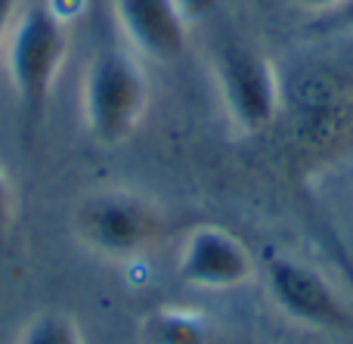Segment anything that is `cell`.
Segmentation results:
<instances>
[{"label":"cell","mask_w":353,"mask_h":344,"mask_svg":"<svg viewBox=\"0 0 353 344\" xmlns=\"http://www.w3.org/2000/svg\"><path fill=\"white\" fill-rule=\"evenodd\" d=\"M263 283H267L273 304L298 326L319 329V332H347V329H353V314L344 295L313 264L285 258V254H273L263 264Z\"/></svg>","instance_id":"5"},{"label":"cell","mask_w":353,"mask_h":344,"mask_svg":"<svg viewBox=\"0 0 353 344\" xmlns=\"http://www.w3.org/2000/svg\"><path fill=\"white\" fill-rule=\"evenodd\" d=\"M214 87L230 124L242 134L270 128L282 105L279 68L245 43H220L211 62Z\"/></svg>","instance_id":"4"},{"label":"cell","mask_w":353,"mask_h":344,"mask_svg":"<svg viewBox=\"0 0 353 344\" xmlns=\"http://www.w3.org/2000/svg\"><path fill=\"white\" fill-rule=\"evenodd\" d=\"M257 273L248 245L217 223H199L180 242L176 252V279L189 289L230 292L242 289Z\"/></svg>","instance_id":"6"},{"label":"cell","mask_w":353,"mask_h":344,"mask_svg":"<svg viewBox=\"0 0 353 344\" xmlns=\"http://www.w3.org/2000/svg\"><path fill=\"white\" fill-rule=\"evenodd\" d=\"M152 103V84L140 56L128 47H99L81 81V118L97 146L115 149L140 130Z\"/></svg>","instance_id":"2"},{"label":"cell","mask_w":353,"mask_h":344,"mask_svg":"<svg viewBox=\"0 0 353 344\" xmlns=\"http://www.w3.org/2000/svg\"><path fill=\"white\" fill-rule=\"evenodd\" d=\"M12 223H16V186H12L6 168L0 165V242L10 236Z\"/></svg>","instance_id":"10"},{"label":"cell","mask_w":353,"mask_h":344,"mask_svg":"<svg viewBox=\"0 0 353 344\" xmlns=\"http://www.w3.org/2000/svg\"><path fill=\"white\" fill-rule=\"evenodd\" d=\"M298 3L310 12H335L338 6H344L347 0H298Z\"/></svg>","instance_id":"12"},{"label":"cell","mask_w":353,"mask_h":344,"mask_svg":"<svg viewBox=\"0 0 353 344\" xmlns=\"http://www.w3.org/2000/svg\"><path fill=\"white\" fill-rule=\"evenodd\" d=\"M115 25L128 50L140 59L171 65L189 47V19L183 0H112Z\"/></svg>","instance_id":"7"},{"label":"cell","mask_w":353,"mask_h":344,"mask_svg":"<svg viewBox=\"0 0 353 344\" xmlns=\"http://www.w3.org/2000/svg\"><path fill=\"white\" fill-rule=\"evenodd\" d=\"M12 344H87V335L81 329V320L59 307L37 310L25 320Z\"/></svg>","instance_id":"9"},{"label":"cell","mask_w":353,"mask_h":344,"mask_svg":"<svg viewBox=\"0 0 353 344\" xmlns=\"http://www.w3.org/2000/svg\"><path fill=\"white\" fill-rule=\"evenodd\" d=\"M25 0H0V56H3V43H6V34L12 28V19L16 12L22 10Z\"/></svg>","instance_id":"11"},{"label":"cell","mask_w":353,"mask_h":344,"mask_svg":"<svg viewBox=\"0 0 353 344\" xmlns=\"http://www.w3.org/2000/svg\"><path fill=\"white\" fill-rule=\"evenodd\" d=\"M332 16H335V19H341V22H344V25H347V28L353 31V0H347V3H344V6H338V10L332 12Z\"/></svg>","instance_id":"13"},{"label":"cell","mask_w":353,"mask_h":344,"mask_svg":"<svg viewBox=\"0 0 353 344\" xmlns=\"http://www.w3.org/2000/svg\"><path fill=\"white\" fill-rule=\"evenodd\" d=\"M140 344H217V326L195 307L161 304L140 320Z\"/></svg>","instance_id":"8"},{"label":"cell","mask_w":353,"mask_h":344,"mask_svg":"<svg viewBox=\"0 0 353 344\" xmlns=\"http://www.w3.org/2000/svg\"><path fill=\"white\" fill-rule=\"evenodd\" d=\"M168 233V211L140 190H93L74 202L72 236L84 252L105 261H134Z\"/></svg>","instance_id":"3"},{"label":"cell","mask_w":353,"mask_h":344,"mask_svg":"<svg viewBox=\"0 0 353 344\" xmlns=\"http://www.w3.org/2000/svg\"><path fill=\"white\" fill-rule=\"evenodd\" d=\"M3 59L25 130L47 115L53 87L68 59V19L50 0L22 3L3 43Z\"/></svg>","instance_id":"1"}]
</instances>
